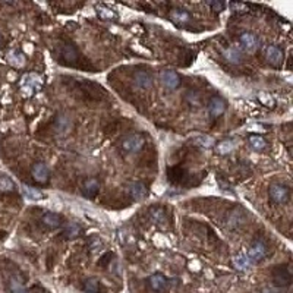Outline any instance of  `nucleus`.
Masks as SVG:
<instances>
[{
  "mask_svg": "<svg viewBox=\"0 0 293 293\" xmlns=\"http://www.w3.org/2000/svg\"><path fill=\"white\" fill-rule=\"evenodd\" d=\"M122 146H123V150L128 151V153H138V151L142 150L144 139L139 135H129V136H126L123 139Z\"/></svg>",
  "mask_w": 293,
  "mask_h": 293,
  "instance_id": "f257e3e1",
  "label": "nucleus"
},
{
  "mask_svg": "<svg viewBox=\"0 0 293 293\" xmlns=\"http://www.w3.org/2000/svg\"><path fill=\"white\" fill-rule=\"evenodd\" d=\"M270 196L277 204H284L289 199V189L284 185H271L270 186Z\"/></svg>",
  "mask_w": 293,
  "mask_h": 293,
  "instance_id": "f03ea898",
  "label": "nucleus"
},
{
  "mask_svg": "<svg viewBox=\"0 0 293 293\" xmlns=\"http://www.w3.org/2000/svg\"><path fill=\"white\" fill-rule=\"evenodd\" d=\"M41 85V80L34 75V73H31V75H27L22 78V94H25L27 97L33 96L34 94V90L37 87Z\"/></svg>",
  "mask_w": 293,
  "mask_h": 293,
  "instance_id": "7ed1b4c3",
  "label": "nucleus"
},
{
  "mask_svg": "<svg viewBox=\"0 0 293 293\" xmlns=\"http://www.w3.org/2000/svg\"><path fill=\"white\" fill-rule=\"evenodd\" d=\"M160 78H162L163 85L166 88H169V90H175V88H178L180 85V78H179L178 73L173 72V70H163Z\"/></svg>",
  "mask_w": 293,
  "mask_h": 293,
  "instance_id": "20e7f679",
  "label": "nucleus"
},
{
  "mask_svg": "<svg viewBox=\"0 0 293 293\" xmlns=\"http://www.w3.org/2000/svg\"><path fill=\"white\" fill-rule=\"evenodd\" d=\"M133 82H135V85H136L138 88H142V90H148V88L153 85V80H151V77H150V73L145 72V70H138V72H135Z\"/></svg>",
  "mask_w": 293,
  "mask_h": 293,
  "instance_id": "39448f33",
  "label": "nucleus"
},
{
  "mask_svg": "<svg viewBox=\"0 0 293 293\" xmlns=\"http://www.w3.org/2000/svg\"><path fill=\"white\" fill-rule=\"evenodd\" d=\"M62 60L67 65H77V62L80 60V54L75 50V47H72L69 44L62 47V54H60Z\"/></svg>",
  "mask_w": 293,
  "mask_h": 293,
  "instance_id": "423d86ee",
  "label": "nucleus"
},
{
  "mask_svg": "<svg viewBox=\"0 0 293 293\" xmlns=\"http://www.w3.org/2000/svg\"><path fill=\"white\" fill-rule=\"evenodd\" d=\"M210 114L212 117H218L220 114H223L226 112V103L220 98V97H212L210 100V106H208Z\"/></svg>",
  "mask_w": 293,
  "mask_h": 293,
  "instance_id": "0eeeda50",
  "label": "nucleus"
},
{
  "mask_svg": "<svg viewBox=\"0 0 293 293\" xmlns=\"http://www.w3.org/2000/svg\"><path fill=\"white\" fill-rule=\"evenodd\" d=\"M265 56H267L268 63L273 66H278L283 62V51L276 46H268L265 50Z\"/></svg>",
  "mask_w": 293,
  "mask_h": 293,
  "instance_id": "6e6552de",
  "label": "nucleus"
},
{
  "mask_svg": "<svg viewBox=\"0 0 293 293\" xmlns=\"http://www.w3.org/2000/svg\"><path fill=\"white\" fill-rule=\"evenodd\" d=\"M265 254H267V248H265V245L262 242L252 244V246L248 251V257H249L251 261H260V260H262L265 257Z\"/></svg>",
  "mask_w": 293,
  "mask_h": 293,
  "instance_id": "1a4fd4ad",
  "label": "nucleus"
},
{
  "mask_svg": "<svg viewBox=\"0 0 293 293\" xmlns=\"http://www.w3.org/2000/svg\"><path fill=\"white\" fill-rule=\"evenodd\" d=\"M290 271L289 270H286L284 267H281V268H276V271H274V274H273V280H274V283L277 284V286H289L290 284Z\"/></svg>",
  "mask_w": 293,
  "mask_h": 293,
  "instance_id": "9d476101",
  "label": "nucleus"
},
{
  "mask_svg": "<svg viewBox=\"0 0 293 293\" xmlns=\"http://www.w3.org/2000/svg\"><path fill=\"white\" fill-rule=\"evenodd\" d=\"M129 195L135 199V201H141L146 196V188L141 183V182H133L129 185L128 188Z\"/></svg>",
  "mask_w": 293,
  "mask_h": 293,
  "instance_id": "9b49d317",
  "label": "nucleus"
},
{
  "mask_svg": "<svg viewBox=\"0 0 293 293\" xmlns=\"http://www.w3.org/2000/svg\"><path fill=\"white\" fill-rule=\"evenodd\" d=\"M148 284L154 292H163L167 287V278L162 274H154L148 278Z\"/></svg>",
  "mask_w": 293,
  "mask_h": 293,
  "instance_id": "f8f14e48",
  "label": "nucleus"
},
{
  "mask_svg": "<svg viewBox=\"0 0 293 293\" xmlns=\"http://www.w3.org/2000/svg\"><path fill=\"white\" fill-rule=\"evenodd\" d=\"M33 176L37 182L44 183L49 179V169L44 163H37L33 167Z\"/></svg>",
  "mask_w": 293,
  "mask_h": 293,
  "instance_id": "ddd939ff",
  "label": "nucleus"
},
{
  "mask_svg": "<svg viewBox=\"0 0 293 293\" xmlns=\"http://www.w3.org/2000/svg\"><path fill=\"white\" fill-rule=\"evenodd\" d=\"M239 40H241V44H242L248 51H254V50H257V47H258V38H257L254 34H251V33H244Z\"/></svg>",
  "mask_w": 293,
  "mask_h": 293,
  "instance_id": "4468645a",
  "label": "nucleus"
},
{
  "mask_svg": "<svg viewBox=\"0 0 293 293\" xmlns=\"http://www.w3.org/2000/svg\"><path fill=\"white\" fill-rule=\"evenodd\" d=\"M223 56L226 57L228 62L235 63V65H238V63L242 60V53H241V50H239L238 47H228V49L223 51Z\"/></svg>",
  "mask_w": 293,
  "mask_h": 293,
  "instance_id": "2eb2a0df",
  "label": "nucleus"
},
{
  "mask_svg": "<svg viewBox=\"0 0 293 293\" xmlns=\"http://www.w3.org/2000/svg\"><path fill=\"white\" fill-rule=\"evenodd\" d=\"M98 189H100V185L96 179H90L84 183V188H82V192L85 196L88 198H94L97 194H98Z\"/></svg>",
  "mask_w": 293,
  "mask_h": 293,
  "instance_id": "dca6fc26",
  "label": "nucleus"
},
{
  "mask_svg": "<svg viewBox=\"0 0 293 293\" xmlns=\"http://www.w3.org/2000/svg\"><path fill=\"white\" fill-rule=\"evenodd\" d=\"M170 18H172V21L176 22V24H188V22L191 21L189 14H188L186 11H183V9H173V11L170 12Z\"/></svg>",
  "mask_w": 293,
  "mask_h": 293,
  "instance_id": "f3484780",
  "label": "nucleus"
},
{
  "mask_svg": "<svg viewBox=\"0 0 293 293\" xmlns=\"http://www.w3.org/2000/svg\"><path fill=\"white\" fill-rule=\"evenodd\" d=\"M41 222H43L47 228H57V226H60L62 218H60L57 214H54V212H46V214L43 215V218H41Z\"/></svg>",
  "mask_w": 293,
  "mask_h": 293,
  "instance_id": "a211bd4d",
  "label": "nucleus"
},
{
  "mask_svg": "<svg viewBox=\"0 0 293 293\" xmlns=\"http://www.w3.org/2000/svg\"><path fill=\"white\" fill-rule=\"evenodd\" d=\"M235 267L238 268V270H242V271H245V270H248L251 265H252V261L249 260V257L246 255V254H239L236 258H235Z\"/></svg>",
  "mask_w": 293,
  "mask_h": 293,
  "instance_id": "6ab92c4d",
  "label": "nucleus"
},
{
  "mask_svg": "<svg viewBox=\"0 0 293 293\" xmlns=\"http://www.w3.org/2000/svg\"><path fill=\"white\" fill-rule=\"evenodd\" d=\"M236 146V141L233 139H226V141H222L218 145H217V151L220 154H229L235 150Z\"/></svg>",
  "mask_w": 293,
  "mask_h": 293,
  "instance_id": "aec40b11",
  "label": "nucleus"
},
{
  "mask_svg": "<svg viewBox=\"0 0 293 293\" xmlns=\"http://www.w3.org/2000/svg\"><path fill=\"white\" fill-rule=\"evenodd\" d=\"M8 60H9V63H12V65L16 66V67H21V66H24V63H25V57H24V54L19 53V51H16V50L9 51V54H8Z\"/></svg>",
  "mask_w": 293,
  "mask_h": 293,
  "instance_id": "412c9836",
  "label": "nucleus"
},
{
  "mask_svg": "<svg viewBox=\"0 0 293 293\" xmlns=\"http://www.w3.org/2000/svg\"><path fill=\"white\" fill-rule=\"evenodd\" d=\"M84 290L87 293H100V283L96 278H88L84 283Z\"/></svg>",
  "mask_w": 293,
  "mask_h": 293,
  "instance_id": "4be33fe9",
  "label": "nucleus"
},
{
  "mask_svg": "<svg viewBox=\"0 0 293 293\" xmlns=\"http://www.w3.org/2000/svg\"><path fill=\"white\" fill-rule=\"evenodd\" d=\"M9 287H11V293H28L27 289L24 287V284H22V281H21L19 277H12Z\"/></svg>",
  "mask_w": 293,
  "mask_h": 293,
  "instance_id": "5701e85b",
  "label": "nucleus"
},
{
  "mask_svg": "<svg viewBox=\"0 0 293 293\" xmlns=\"http://www.w3.org/2000/svg\"><path fill=\"white\" fill-rule=\"evenodd\" d=\"M15 189V183L8 176H0V192H11Z\"/></svg>",
  "mask_w": 293,
  "mask_h": 293,
  "instance_id": "b1692460",
  "label": "nucleus"
},
{
  "mask_svg": "<svg viewBox=\"0 0 293 293\" xmlns=\"http://www.w3.org/2000/svg\"><path fill=\"white\" fill-rule=\"evenodd\" d=\"M24 192H25L27 198H30V199H41V198H44V194L41 191H38L35 188H31V186H24Z\"/></svg>",
  "mask_w": 293,
  "mask_h": 293,
  "instance_id": "393cba45",
  "label": "nucleus"
},
{
  "mask_svg": "<svg viewBox=\"0 0 293 293\" xmlns=\"http://www.w3.org/2000/svg\"><path fill=\"white\" fill-rule=\"evenodd\" d=\"M249 144H251V146L254 150H257V151H261V150H264L265 148V141L261 138V136H251V139H249Z\"/></svg>",
  "mask_w": 293,
  "mask_h": 293,
  "instance_id": "a878e982",
  "label": "nucleus"
},
{
  "mask_svg": "<svg viewBox=\"0 0 293 293\" xmlns=\"http://www.w3.org/2000/svg\"><path fill=\"white\" fill-rule=\"evenodd\" d=\"M80 233H81V228H80V225H77V223H70V225L66 228V230H65L66 238H77Z\"/></svg>",
  "mask_w": 293,
  "mask_h": 293,
  "instance_id": "bb28decb",
  "label": "nucleus"
},
{
  "mask_svg": "<svg viewBox=\"0 0 293 293\" xmlns=\"http://www.w3.org/2000/svg\"><path fill=\"white\" fill-rule=\"evenodd\" d=\"M196 144H199V145L205 146V148H210V146L212 145V138L205 136V135H199V136L196 138Z\"/></svg>",
  "mask_w": 293,
  "mask_h": 293,
  "instance_id": "cd10ccee",
  "label": "nucleus"
},
{
  "mask_svg": "<svg viewBox=\"0 0 293 293\" xmlns=\"http://www.w3.org/2000/svg\"><path fill=\"white\" fill-rule=\"evenodd\" d=\"M210 6H211L215 12H218V11H222V9L225 8V3H222V2H211Z\"/></svg>",
  "mask_w": 293,
  "mask_h": 293,
  "instance_id": "c85d7f7f",
  "label": "nucleus"
},
{
  "mask_svg": "<svg viewBox=\"0 0 293 293\" xmlns=\"http://www.w3.org/2000/svg\"><path fill=\"white\" fill-rule=\"evenodd\" d=\"M100 15H101L103 18H112V16H113V12L109 11V9H100Z\"/></svg>",
  "mask_w": 293,
  "mask_h": 293,
  "instance_id": "c756f323",
  "label": "nucleus"
},
{
  "mask_svg": "<svg viewBox=\"0 0 293 293\" xmlns=\"http://www.w3.org/2000/svg\"><path fill=\"white\" fill-rule=\"evenodd\" d=\"M261 293H278L276 289H270V287H265V289H262V292Z\"/></svg>",
  "mask_w": 293,
  "mask_h": 293,
  "instance_id": "7c9ffc66",
  "label": "nucleus"
},
{
  "mask_svg": "<svg viewBox=\"0 0 293 293\" xmlns=\"http://www.w3.org/2000/svg\"><path fill=\"white\" fill-rule=\"evenodd\" d=\"M0 43H2V35H0Z\"/></svg>",
  "mask_w": 293,
  "mask_h": 293,
  "instance_id": "2f4dec72",
  "label": "nucleus"
}]
</instances>
